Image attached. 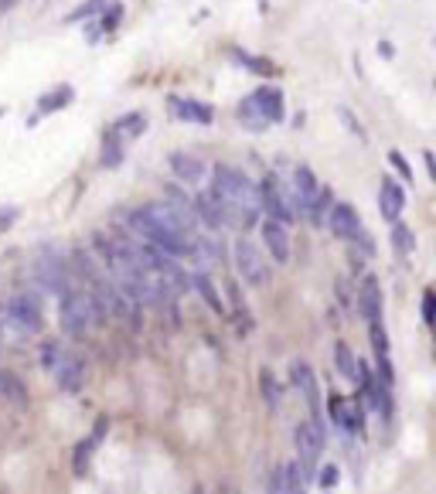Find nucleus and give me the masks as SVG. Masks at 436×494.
I'll return each instance as SVG.
<instances>
[{"label":"nucleus","instance_id":"f257e3e1","mask_svg":"<svg viewBox=\"0 0 436 494\" xmlns=\"http://www.w3.org/2000/svg\"><path fill=\"white\" fill-rule=\"evenodd\" d=\"M212 191L229 204L232 229H252V225H259V219H263V212H259V191H256V181L246 178V170L232 168V164H215V168H212Z\"/></svg>","mask_w":436,"mask_h":494},{"label":"nucleus","instance_id":"f03ea898","mask_svg":"<svg viewBox=\"0 0 436 494\" xmlns=\"http://www.w3.org/2000/svg\"><path fill=\"white\" fill-rule=\"evenodd\" d=\"M283 117H286V100L283 89H276V85H259V89H252L249 96L239 102V119L252 134H263L266 126L280 123Z\"/></svg>","mask_w":436,"mask_h":494},{"label":"nucleus","instance_id":"7ed1b4c3","mask_svg":"<svg viewBox=\"0 0 436 494\" xmlns=\"http://www.w3.org/2000/svg\"><path fill=\"white\" fill-rule=\"evenodd\" d=\"M58 317H62L65 334H72V338H83L92 324H102L106 310L96 304V297H92L89 290L68 287L65 293L58 297Z\"/></svg>","mask_w":436,"mask_h":494},{"label":"nucleus","instance_id":"20e7f679","mask_svg":"<svg viewBox=\"0 0 436 494\" xmlns=\"http://www.w3.org/2000/svg\"><path fill=\"white\" fill-rule=\"evenodd\" d=\"M41 365H45V368L55 375V386H58L62 392H68V395L83 392V386H85V361L79 355H72V351H65L62 344L48 341V344L41 348Z\"/></svg>","mask_w":436,"mask_h":494},{"label":"nucleus","instance_id":"39448f33","mask_svg":"<svg viewBox=\"0 0 436 494\" xmlns=\"http://www.w3.org/2000/svg\"><path fill=\"white\" fill-rule=\"evenodd\" d=\"M232 266L239 273V280L246 283V287H266L269 283V259L266 253L249 242V238H235L232 242Z\"/></svg>","mask_w":436,"mask_h":494},{"label":"nucleus","instance_id":"423d86ee","mask_svg":"<svg viewBox=\"0 0 436 494\" xmlns=\"http://www.w3.org/2000/svg\"><path fill=\"white\" fill-rule=\"evenodd\" d=\"M4 327H11L21 338H31L45 327V314L34 293H17L4 304Z\"/></svg>","mask_w":436,"mask_h":494},{"label":"nucleus","instance_id":"0eeeda50","mask_svg":"<svg viewBox=\"0 0 436 494\" xmlns=\"http://www.w3.org/2000/svg\"><path fill=\"white\" fill-rule=\"evenodd\" d=\"M293 446H297V471H301V477H314V471L320 467V454H324V423L301 420L293 426Z\"/></svg>","mask_w":436,"mask_h":494},{"label":"nucleus","instance_id":"6e6552de","mask_svg":"<svg viewBox=\"0 0 436 494\" xmlns=\"http://www.w3.org/2000/svg\"><path fill=\"white\" fill-rule=\"evenodd\" d=\"M256 191H259V212H263L266 219H276V221H283V225H290V221L297 219V208H293V198H290V187L280 181V174L269 170L266 178L256 185Z\"/></svg>","mask_w":436,"mask_h":494},{"label":"nucleus","instance_id":"1a4fd4ad","mask_svg":"<svg viewBox=\"0 0 436 494\" xmlns=\"http://www.w3.org/2000/svg\"><path fill=\"white\" fill-rule=\"evenodd\" d=\"M191 208H195V221H202L205 229L212 232H222V229H232V215H229V204L218 198L215 191H198L191 198Z\"/></svg>","mask_w":436,"mask_h":494},{"label":"nucleus","instance_id":"9d476101","mask_svg":"<svg viewBox=\"0 0 436 494\" xmlns=\"http://www.w3.org/2000/svg\"><path fill=\"white\" fill-rule=\"evenodd\" d=\"M327 412H331V420L341 433H352V437H362L365 433V412L369 409L362 406L358 399H348V395H331L327 399Z\"/></svg>","mask_w":436,"mask_h":494},{"label":"nucleus","instance_id":"9b49d317","mask_svg":"<svg viewBox=\"0 0 436 494\" xmlns=\"http://www.w3.org/2000/svg\"><path fill=\"white\" fill-rule=\"evenodd\" d=\"M290 386L293 392L303 399V406L310 409V420L320 423V386H318V375L307 361H293L290 365Z\"/></svg>","mask_w":436,"mask_h":494},{"label":"nucleus","instance_id":"f8f14e48","mask_svg":"<svg viewBox=\"0 0 436 494\" xmlns=\"http://www.w3.org/2000/svg\"><path fill=\"white\" fill-rule=\"evenodd\" d=\"M259 238H263V249L276 266L290 263V229L276 219H259Z\"/></svg>","mask_w":436,"mask_h":494},{"label":"nucleus","instance_id":"ddd939ff","mask_svg":"<svg viewBox=\"0 0 436 494\" xmlns=\"http://www.w3.org/2000/svg\"><path fill=\"white\" fill-rule=\"evenodd\" d=\"M327 232L341 242H352L358 232H362V215H358V208L348 202H335L327 208Z\"/></svg>","mask_w":436,"mask_h":494},{"label":"nucleus","instance_id":"4468645a","mask_svg":"<svg viewBox=\"0 0 436 494\" xmlns=\"http://www.w3.org/2000/svg\"><path fill=\"white\" fill-rule=\"evenodd\" d=\"M168 168H170V174L187 187L205 185V178H208V164H205L202 157H195V153H187V151H170Z\"/></svg>","mask_w":436,"mask_h":494},{"label":"nucleus","instance_id":"2eb2a0df","mask_svg":"<svg viewBox=\"0 0 436 494\" xmlns=\"http://www.w3.org/2000/svg\"><path fill=\"white\" fill-rule=\"evenodd\" d=\"M354 307H358L365 324L382 321V283H379V276H362L358 293H354Z\"/></svg>","mask_w":436,"mask_h":494},{"label":"nucleus","instance_id":"dca6fc26","mask_svg":"<svg viewBox=\"0 0 436 494\" xmlns=\"http://www.w3.org/2000/svg\"><path fill=\"white\" fill-rule=\"evenodd\" d=\"M290 187V198H293V208H297V215H303L310 204H314V198L320 195V181H318V174L307 168V164H301V168H293V185H286Z\"/></svg>","mask_w":436,"mask_h":494},{"label":"nucleus","instance_id":"f3484780","mask_svg":"<svg viewBox=\"0 0 436 494\" xmlns=\"http://www.w3.org/2000/svg\"><path fill=\"white\" fill-rule=\"evenodd\" d=\"M34 276H38V283L48 290V293H65L72 283H68V270H65V263L58 259V256H45L38 266H34Z\"/></svg>","mask_w":436,"mask_h":494},{"label":"nucleus","instance_id":"a211bd4d","mask_svg":"<svg viewBox=\"0 0 436 494\" xmlns=\"http://www.w3.org/2000/svg\"><path fill=\"white\" fill-rule=\"evenodd\" d=\"M170 106V117L185 119V123H198V126H212L215 119V109L202 100H185V96H170L168 100Z\"/></svg>","mask_w":436,"mask_h":494},{"label":"nucleus","instance_id":"6ab92c4d","mask_svg":"<svg viewBox=\"0 0 436 494\" xmlns=\"http://www.w3.org/2000/svg\"><path fill=\"white\" fill-rule=\"evenodd\" d=\"M379 212L386 221H399L405 212V191L396 178H382L379 185Z\"/></svg>","mask_w":436,"mask_h":494},{"label":"nucleus","instance_id":"aec40b11","mask_svg":"<svg viewBox=\"0 0 436 494\" xmlns=\"http://www.w3.org/2000/svg\"><path fill=\"white\" fill-rule=\"evenodd\" d=\"M301 471H297V464H283V467H276L273 477H269V494H301Z\"/></svg>","mask_w":436,"mask_h":494},{"label":"nucleus","instance_id":"412c9836","mask_svg":"<svg viewBox=\"0 0 436 494\" xmlns=\"http://www.w3.org/2000/svg\"><path fill=\"white\" fill-rule=\"evenodd\" d=\"M187 283L202 293V300L212 307L215 314H225V297L218 293V287L212 283V276H208V273H191V276H187Z\"/></svg>","mask_w":436,"mask_h":494},{"label":"nucleus","instance_id":"4be33fe9","mask_svg":"<svg viewBox=\"0 0 436 494\" xmlns=\"http://www.w3.org/2000/svg\"><path fill=\"white\" fill-rule=\"evenodd\" d=\"M102 433H106V420L96 426V433H92L89 440H83L79 446H75V460H72V467H75V474L79 477L89 474V464H92V454H96V443L102 440Z\"/></svg>","mask_w":436,"mask_h":494},{"label":"nucleus","instance_id":"5701e85b","mask_svg":"<svg viewBox=\"0 0 436 494\" xmlns=\"http://www.w3.org/2000/svg\"><path fill=\"white\" fill-rule=\"evenodd\" d=\"M75 100V89L72 85H55L51 92H45L41 100H38V117H48V113H55V109H65L68 102Z\"/></svg>","mask_w":436,"mask_h":494},{"label":"nucleus","instance_id":"b1692460","mask_svg":"<svg viewBox=\"0 0 436 494\" xmlns=\"http://www.w3.org/2000/svg\"><path fill=\"white\" fill-rule=\"evenodd\" d=\"M232 58L242 68H249L252 75H259V79H273V75H276V65H273L269 58H263V55H249V51L242 48H232Z\"/></svg>","mask_w":436,"mask_h":494},{"label":"nucleus","instance_id":"393cba45","mask_svg":"<svg viewBox=\"0 0 436 494\" xmlns=\"http://www.w3.org/2000/svg\"><path fill=\"white\" fill-rule=\"evenodd\" d=\"M119 21H123V4H119V0H109V4L100 11V28H92L89 38L96 41V38H102V34H113L119 28Z\"/></svg>","mask_w":436,"mask_h":494},{"label":"nucleus","instance_id":"a878e982","mask_svg":"<svg viewBox=\"0 0 436 494\" xmlns=\"http://www.w3.org/2000/svg\"><path fill=\"white\" fill-rule=\"evenodd\" d=\"M109 130H113L119 140H134V136H140L147 130V113H126V117H119Z\"/></svg>","mask_w":436,"mask_h":494},{"label":"nucleus","instance_id":"bb28decb","mask_svg":"<svg viewBox=\"0 0 436 494\" xmlns=\"http://www.w3.org/2000/svg\"><path fill=\"white\" fill-rule=\"evenodd\" d=\"M126 157V140H119L113 130L102 136V168H119Z\"/></svg>","mask_w":436,"mask_h":494},{"label":"nucleus","instance_id":"cd10ccee","mask_svg":"<svg viewBox=\"0 0 436 494\" xmlns=\"http://www.w3.org/2000/svg\"><path fill=\"white\" fill-rule=\"evenodd\" d=\"M259 389H263V399H266L269 409L283 406V386H280V378L273 375V368H263V372H259Z\"/></svg>","mask_w":436,"mask_h":494},{"label":"nucleus","instance_id":"c85d7f7f","mask_svg":"<svg viewBox=\"0 0 436 494\" xmlns=\"http://www.w3.org/2000/svg\"><path fill=\"white\" fill-rule=\"evenodd\" d=\"M335 365H337V375L341 378H348L354 386V375H358V358H354V351L344 344V341H337L335 344Z\"/></svg>","mask_w":436,"mask_h":494},{"label":"nucleus","instance_id":"c756f323","mask_svg":"<svg viewBox=\"0 0 436 494\" xmlns=\"http://www.w3.org/2000/svg\"><path fill=\"white\" fill-rule=\"evenodd\" d=\"M0 399H7V403H14V406H24V403H28V392H24L17 375L0 372Z\"/></svg>","mask_w":436,"mask_h":494},{"label":"nucleus","instance_id":"7c9ffc66","mask_svg":"<svg viewBox=\"0 0 436 494\" xmlns=\"http://www.w3.org/2000/svg\"><path fill=\"white\" fill-rule=\"evenodd\" d=\"M331 204H335V195H331V187L324 185L320 187V195L314 198V204L303 212V219H310L314 225H324V219H327V208H331Z\"/></svg>","mask_w":436,"mask_h":494},{"label":"nucleus","instance_id":"2f4dec72","mask_svg":"<svg viewBox=\"0 0 436 494\" xmlns=\"http://www.w3.org/2000/svg\"><path fill=\"white\" fill-rule=\"evenodd\" d=\"M392 249L399 256H409L416 249V236H413V229L405 221H392Z\"/></svg>","mask_w":436,"mask_h":494},{"label":"nucleus","instance_id":"473e14b6","mask_svg":"<svg viewBox=\"0 0 436 494\" xmlns=\"http://www.w3.org/2000/svg\"><path fill=\"white\" fill-rule=\"evenodd\" d=\"M109 0H83L75 11H68V17H65V24H83V21H89V17H96L106 7Z\"/></svg>","mask_w":436,"mask_h":494},{"label":"nucleus","instance_id":"72a5a7b5","mask_svg":"<svg viewBox=\"0 0 436 494\" xmlns=\"http://www.w3.org/2000/svg\"><path fill=\"white\" fill-rule=\"evenodd\" d=\"M314 474H318V484L324 488V491H331V488H337V481H341V471H337L335 464H327V467H318Z\"/></svg>","mask_w":436,"mask_h":494},{"label":"nucleus","instance_id":"f704fd0d","mask_svg":"<svg viewBox=\"0 0 436 494\" xmlns=\"http://www.w3.org/2000/svg\"><path fill=\"white\" fill-rule=\"evenodd\" d=\"M423 324H426V327H433L436 324V293L433 290H423Z\"/></svg>","mask_w":436,"mask_h":494},{"label":"nucleus","instance_id":"c9c22d12","mask_svg":"<svg viewBox=\"0 0 436 494\" xmlns=\"http://www.w3.org/2000/svg\"><path fill=\"white\" fill-rule=\"evenodd\" d=\"M388 164L396 168V174H399L403 181H409V185H413V168H409V160H405L403 153H399V151H388Z\"/></svg>","mask_w":436,"mask_h":494},{"label":"nucleus","instance_id":"e433bc0d","mask_svg":"<svg viewBox=\"0 0 436 494\" xmlns=\"http://www.w3.org/2000/svg\"><path fill=\"white\" fill-rule=\"evenodd\" d=\"M337 117H341V123H344V126H348V130H352V134L358 136V140H369V134L362 130V123H358V117H352V109H344V106H341V109H337Z\"/></svg>","mask_w":436,"mask_h":494},{"label":"nucleus","instance_id":"4c0bfd02","mask_svg":"<svg viewBox=\"0 0 436 494\" xmlns=\"http://www.w3.org/2000/svg\"><path fill=\"white\" fill-rule=\"evenodd\" d=\"M423 160H426V170H430V178H436V160H433V151L423 153Z\"/></svg>","mask_w":436,"mask_h":494},{"label":"nucleus","instance_id":"58836bf2","mask_svg":"<svg viewBox=\"0 0 436 494\" xmlns=\"http://www.w3.org/2000/svg\"><path fill=\"white\" fill-rule=\"evenodd\" d=\"M379 55H386V58H392L396 51H392V45H388V41H382V45H379Z\"/></svg>","mask_w":436,"mask_h":494}]
</instances>
